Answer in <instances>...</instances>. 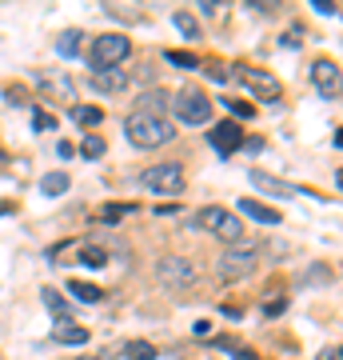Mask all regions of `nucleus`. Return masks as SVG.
Segmentation results:
<instances>
[{"instance_id": "nucleus-1", "label": "nucleus", "mask_w": 343, "mask_h": 360, "mask_svg": "<svg viewBox=\"0 0 343 360\" xmlns=\"http://www.w3.org/2000/svg\"><path fill=\"white\" fill-rule=\"evenodd\" d=\"M124 132L136 148H160L176 136V128L168 124V117H148V112H132L124 120Z\"/></svg>"}, {"instance_id": "nucleus-2", "label": "nucleus", "mask_w": 343, "mask_h": 360, "mask_svg": "<svg viewBox=\"0 0 343 360\" xmlns=\"http://www.w3.org/2000/svg\"><path fill=\"white\" fill-rule=\"evenodd\" d=\"M255 268H259V248L255 244H231L220 256V264H216L220 280H248Z\"/></svg>"}, {"instance_id": "nucleus-3", "label": "nucleus", "mask_w": 343, "mask_h": 360, "mask_svg": "<svg viewBox=\"0 0 343 360\" xmlns=\"http://www.w3.org/2000/svg\"><path fill=\"white\" fill-rule=\"evenodd\" d=\"M156 280H160L168 292H183V288H192L200 280V268L188 261V256H164L156 264Z\"/></svg>"}, {"instance_id": "nucleus-4", "label": "nucleus", "mask_w": 343, "mask_h": 360, "mask_svg": "<svg viewBox=\"0 0 343 360\" xmlns=\"http://www.w3.org/2000/svg\"><path fill=\"white\" fill-rule=\"evenodd\" d=\"M128 52H132V40L120 36V32H108V36H96L88 60L96 72H108V69H116L120 60H128Z\"/></svg>"}, {"instance_id": "nucleus-5", "label": "nucleus", "mask_w": 343, "mask_h": 360, "mask_svg": "<svg viewBox=\"0 0 343 360\" xmlns=\"http://www.w3.org/2000/svg\"><path fill=\"white\" fill-rule=\"evenodd\" d=\"M140 184L156 196H180L183 192V168L180 165H152L140 172Z\"/></svg>"}, {"instance_id": "nucleus-6", "label": "nucleus", "mask_w": 343, "mask_h": 360, "mask_svg": "<svg viewBox=\"0 0 343 360\" xmlns=\"http://www.w3.org/2000/svg\"><path fill=\"white\" fill-rule=\"evenodd\" d=\"M231 76H236V80H240V84H244L255 100H268V104H272V100H279V93H283V88H279V80H275L272 72L252 69V64H236V72H231Z\"/></svg>"}, {"instance_id": "nucleus-7", "label": "nucleus", "mask_w": 343, "mask_h": 360, "mask_svg": "<svg viewBox=\"0 0 343 360\" xmlns=\"http://www.w3.org/2000/svg\"><path fill=\"white\" fill-rule=\"evenodd\" d=\"M172 112L183 120V124H207L212 120V100H207L200 88H183V93H176V100H172Z\"/></svg>"}, {"instance_id": "nucleus-8", "label": "nucleus", "mask_w": 343, "mask_h": 360, "mask_svg": "<svg viewBox=\"0 0 343 360\" xmlns=\"http://www.w3.org/2000/svg\"><path fill=\"white\" fill-rule=\"evenodd\" d=\"M207 144L228 160L231 152H240V144H244V128L236 124V120H220V124H212L207 128Z\"/></svg>"}, {"instance_id": "nucleus-9", "label": "nucleus", "mask_w": 343, "mask_h": 360, "mask_svg": "<svg viewBox=\"0 0 343 360\" xmlns=\"http://www.w3.org/2000/svg\"><path fill=\"white\" fill-rule=\"evenodd\" d=\"M312 84L320 88V96L323 100H340V64L335 60H316L312 64Z\"/></svg>"}, {"instance_id": "nucleus-10", "label": "nucleus", "mask_w": 343, "mask_h": 360, "mask_svg": "<svg viewBox=\"0 0 343 360\" xmlns=\"http://www.w3.org/2000/svg\"><path fill=\"white\" fill-rule=\"evenodd\" d=\"M252 184L259 192H268V196H279V200H292V196H299V189H292V184H283V180L268 176L264 168H252Z\"/></svg>"}, {"instance_id": "nucleus-11", "label": "nucleus", "mask_w": 343, "mask_h": 360, "mask_svg": "<svg viewBox=\"0 0 343 360\" xmlns=\"http://www.w3.org/2000/svg\"><path fill=\"white\" fill-rule=\"evenodd\" d=\"M92 88H96V93H108V96L124 93V88H128V72H120V69L96 72V76H92Z\"/></svg>"}, {"instance_id": "nucleus-12", "label": "nucleus", "mask_w": 343, "mask_h": 360, "mask_svg": "<svg viewBox=\"0 0 343 360\" xmlns=\"http://www.w3.org/2000/svg\"><path fill=\"white\" fill-rule=\"evenodd\" d=\"M240 213L244 216H252L255 224H279V220H283V216L275 213V208H268V204H259V200H252V196H244V200H240Z\"/></svg>"}, {"instance_id": "nucleus-13", "label": "nucleus", "mask_w": 343, "mask_h": 360, "mask_svg": "<svg viewBox=\"0 0 343 360\" xmlns=\"http://www.w3.org/2000/svg\"><path fill=\"white\" fill-rule=\"evenodd\" d=\"M52 340H56V344H88V328H84V324H72V320H56Z\"/></svg>"}, {"instance_id": "nucleus-14", "label": "nucleus", "mask_w": 343, "mask_h": 360, "mask_svg": "<svg viewBox=\"0 0 343 360\" xmlns=\"http://www.w3.org/2000/svg\"><path fill=\"white\" fill-rule=\"evenodd\" d=\"M68 292H72V300H80V304H100L104 300V288L88 285V280H72Z\"/></svg>"}, {"instance_id": "nucleus-15", "label": "nucleus", "mask_w": 343, "mask_h": 360, "mask_svg": "<svg viewBox=\"0 0 343 360\" xmlns=\"http://www.w3.org/2000/svg\"><path fill=\"white\" fill-rule=\"evenodd\" d=\"M68 189H72L68 172H45V176H40V192H45V196H64Z\"/></svg>"}, {"instance_id": "nucleus-16", "label": "nucleus", "mask_w": 343, "mask_h": 360, "mask_svg": "<svg viewBox=\"0 0 343 360\" xmlns=\"http://www.w3.org/2000/svg\"><path fill=\"white\" fill-rule=\"evenodd\" d=\"M216 237H220V240H228V248H231V244H240V237H244V224H240V216L224 213L220 228H216Z\"/></svg>"}, {"instance_id": "nucleus-17", "label": "nucleus", "mask_w": 343, "mask_h": 360, "mask_svg": "<svg viewBox=\"0 0 343 360\" xmlns=\"http://www.w3.org/2000/svg\"><path fill=\"white\" fill-rule=\"evenodd\" d=\"M40 300H45V309L56 316V320H68V300L56 292V288H40Z\"/></svg>"}, {"instance_id": "nucleus-18", "label": "nucleus", "mask_w": 343, "mask_h": 360, "mask_svg": "<svg viewBox=\"0 0 343 360\" xmlns=\"http://www.w3.org/2000/svg\"><path fill=\"white\" fill-rule=\"evenodd\" d=\"M136 112L164 117V112H168V96H164V93H144V96H140V108H136Z\"/></svg>"}, {"instance_id": "nucleus-19", "label": "nucleus", "mask_w": 343, "mask_h": 360, "mask_svg": "<svg viewBox=\"0 0 343 360\" xmlns=\"http://www.w3.org/2000/svg\"><path fill=\"white\" fill-rule=\"evenodd\" d=\"M172 24L180 28V32L188 36V40H200V21H196L192 12H172Z\"/></svg>"}, {"instance_id": "nucleus-20", "label": "nucleus", "mask_w": 343, "mask_h": 360, "mask_svg": "<svg viewBox=\"0 0 343 360\" xmlns=\"http://www.w3.org/2000/svg\"><path fill=\"white\" fill-rule=\"evenodd\" d=\"M220 220H224V208H216V204H212V208H200L192 224H196V228H207V232H216V228H220Z\"/></svg>"}, {"instance_id": "nucleus-21", "label": "nucleus", "mask_w": 343, "mask_h": 360, "mask_svg": "<svg viewBox=\"0 0 343 360\" xmlns=\"http://www.w3.org/2000/svg\"><path fill=\"white\" fill-rule=\"evenodd\" d=\"M72 120H76V124H84V128H96V124L104 120V112H100V108H92V104H76V108H72Z\"/></svg>"}, {"instance_id": "nucleus-22", "label": "nucleus", "mask_w": 343, "mask_h": 360, "mask_svg": "<svg viewBox=\"0 0 343 360\" xmlns=\"http://www.w3.org/2000/svg\"><path fill=\"white\" fill-rule=\"evenodd\" d=\"M80 264H84V268H104V264H108V252L96 248V244H84V248H80Z\"/></svg>"}, {"instance_id": "nucleus-23", "label": "nucleus", "mask_w": 343, "mask_h": 360, "mask_svg": "<svg viewBox=\"0 0 343 360\" xmlns=\"http://www.w3.org/2000/svg\"><path fill=\"white\" fill-rule=\"evenodd\" d=\"M124 357L128 360H156V348H152L148 340H132V344L124 348Z\"/></svg>"}, {"instance_id": "nucleus-24", "label": "nucleus", "mask_w": 343, "mask_h": 360, "mask_svg": "<svg viewBox=\"0 0 343 360\" xmlns=\"http://www.w3.org/2000/svg\"><path fill=\"white\" fill-rule=\"evenodd\" d=\"M80 156H84V160H100V156H104V136H84Z\"/></svg>"}, {"instance_id": "nucleus-25", "label": "nucleus", "mask_w": 343, "mask_h": 360, "mask_svg": "<svg viewBox=\"0 0 343 360\" xmlns=\"http://www.w3.org/2000/svg\"><path fill=\"white\" fill-rule=\"evenodd\" d=\"M56 52H60V56H76V52H80V32H64V36L56 40Z\"/></svg>"}, {"instance_id": "nucleus-26", "label": "nucleus", "mask_w": 343, "mask_h": 360, "mask_svg": "<svg viewBox=\"0 0 343 360\" xmlns=\"http://www.w3.org/2000/svg\"><path fill=\"white\" fill-rule=\"evenodd\" d=\"M128 213H136V204H108V208L100 213V220H104V224H116V220H124Z\"/></svg>"}, {"instance_id": "nucleus-27", "label": "nucleus", "mask_w": 343, "mask_h": 360, "mask_svg": "<svg viewBox=\"0 0 343 360\" xmlns=\"http://www.w3.org/2000/svg\"><path fill=\"white\" fill-rule=\"evenodd\" d=\"M168 64H176V69H200V60H196V56H192V52H176V48H172V52H168Z\"/></svg>"}, {"instance_id": "nucleus-28", "label": "nucleus", "mask_w": 343, "mask_h": 360, "mask_svg": "<svg viewBox=\"0 0 343 360\" xmlns=\"http://www.w3.org/2000/svg\"><path fill=\"white\" fill-rule=\"evenodd\" d=\"M32 128H36V132H52V128H56V117L45 112V108H36V112H32Z\"/></svg>"}, {"instance_id": "nucleus-29", "label": "nucleus", "mask_w": 343, "mask_h": 360, "mask_svg": "<svg viewBox=\"0 0 343 360\" xmlns=\"http://www.w3.org/2000/svg\"><path fill=\"white\" fill-rule=\"evenodd\" d=\"M224 104H228L231 117H240V120H252V117H255V108L248 104V100H224Z\"/></svg>"}, {"instance_id": "nucleus-30", "label": "nucleus", "mask_w": 343, "mask_h": 360, "mask_svg": "<svg viewBox=\"0 0 343 360\" xmlns=\"http://www.w3.org/2000/svg\"><path fill=\"white\" fill-rule=\"evenodd\" d=\"M312 8L320 12V16H335L340 8H335V0H312Z\"/></svg>"}, {"instance_id": "nucleus-31", "label": "nucleus", "mask_w": 343, "mask_h": 360, "mask_svg": "<svg viewBox=\"0 0 343 360\" xmlns=\"http://www.w3.org/2000/svg\"><path fill=\"white\" fill-rule=\"evenodd\" d=\"M207 76H212V80H216V84H224V80H228V69H224V64H207Z\"/></svg>"}, {"instance_id": "nucleus-32", "label": "nucleus", "mask_w": 343, "mask_h": 360, "mask_svg": "<svg viewBox=\"0 0 343 360\" xmlns=\"http://www.w3.org/2000/svg\"><path fill=\"white\" fill-rule=\"evenodd\" d=\"M283 309H288V300H283V296H275V300H268V309H264V312H268V316H279Z\"/></svg>"}, {"instance_id": "nucleus-33", "label": "nucleus", "mask_w": 343, "mask_h": 360, "mask_svg": "<svg viewBox=\"0 0 343 360\" xmlns=\"http://www.w3.org/2000/svg\"><path fill=\"white\" fill-rule=\"evenodd\" d=\"M192 333H196V336H212V324H207V320H196V324H192Z\"/></svg>"}, {"instance_id": "nucleus-34", "label": "nucleus", "mask_w": 343, "mask_h": 360, "mask_svg": "<svg viewBox=\"0 0 343 360\" xmlns=\"http://www.w3.org/2000/svg\"><path fill=\"white\" fill-rule=\"evenodd\" d=\"M279 45H283V48H299V28H296V32H288V36H283Z\"/></svg>"}, {"instance_id": "nucleus-35", "label": "nucleus", "mask_w": 343, "mask_h": 360, "mask_svg": "<svg viewBox=\"0 0 343 360\" xmlns=\"http://www.w3.org/2000/svg\"><path fill=\"white\" fill-rule=\"evenodd\" d=\"M240 148H248V152H259V148H264V141H255V136L248 141V136H244V144H240Z\"/></svg>"}, {"instance_id": "nucleus-36", "label": "nucleus", "mask_w": 343, "mask_h": 360, "mask_svg": "<svg viewBox=\"0 0 343 360\" xmlns=\"http://www.w3.org/2000/svg\"><path fill=\"white\" fill-rule=\"evenodd\" d=\"M320 360H340V348H335V344H331V348H323Z\"/></svg>"}, {"instance_id": "nucleus-37", "label": "nucleus", "mask_w": 343, "mask_h": 360, "mask_svg": "<svg viewBox=\"0 0 343 360\" xmlns=\"http://www.w3.org/2000/svg\"><path fill=\"white\" fill-rule=\"evenodd\" d=\"M236 360H259L255 352H236Z\"/></svg>"}, {"instance_id": "nucleus-38", "label": "nucleus", "mask_w": 343, "mask_h": 360, "mask_svg": "<svg viewBox=\"0 0 343 360\" xmlns=\"http://www.w3.org/2000/svg\"><path fill=\"white\" fill-rule=\"evenodd\" d=\"M4 165H8V156H4V148H0V168H4Z\"/></svg>"}, {"instance_id": "nucleus-39", "label": "nucleus", "mask_w": 343, "mask_h": 360, "mask_svg": "<svg viewBox=\"0 0 343 360\" xmlns=\"http://www.w3.org/2000/svg\"><path fill=\"white\" fill-rule=\"evenodd\" d=\"M0 213H8V204H0Z\"/></svg>"}]
</instances>
